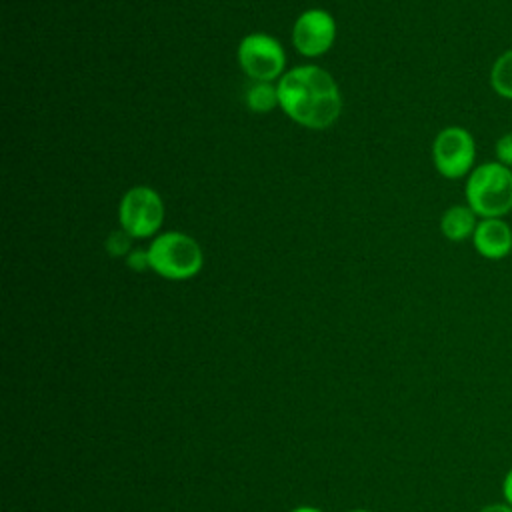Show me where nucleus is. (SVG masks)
<instances>
[{"mask_svg": "<svg viewBox=\"0 0 512 512\" xmlns=\"http://www.w3.org/2000/svg\"><path fill=\"white\" fill-rule=\"evenodd\" d=\"M278 108L298 126L330 128L342 112V94L330 72L316 64L294 66L276 82Z\"/></svg>", "mask_w": 512, "mask_h": 512, "instance_id": "nucleus-1", "label": "nucleus"}, {"mask_svg": "<svg viewBox=\"0 0 512 512\" xmlns=\"http://www.w3.org/2000/svg\"><path fill=\"white\" fill-rule=\"evenodd\" d=\"M464 200L478 218H504L512 212V168L498 160L478 164L466 178Z\"/></svg>", "mask_w": 512, "mask_h": 512, "instance_id": "nucleus-2", "label": "nucleus"}, {"mask_svg": "<svg viewBox=\"0 0 512 512\" xmlns=\"http://www.w3.org/2000/svg\"><path fill=\"white\" fill-rule=\"evenodd\" d=\"M148 258L150 270L176 282L194 278L204 266V252L200 244L192 236L176 230L154 236L148 246Z\"/></svg>", "mask_w": 512, "mask_h": 512, "instance_id": "nucleus-3", "label": "nucleus"}, {"mask_svg": "<svg viewBox=\"0 0 512 512\" xmlns=\"http://www.w3.org/2000/svg\"><path fill=\"white\" fill-rule=\"evenodd\" d=\"M236 58L252 82H276L286 72L284 46L266 32L246 34L238 44Z\"/></svg>", "mask_w": 512, "mask_h": 512, "instance_id": "nucleus-4", "label": "nucleus"}, {"mask_svg": "<svg viewBox=\"0 0 512 512\" xmlns=\"http://www.w3.org/2000/svg\"><path fill=\"white\" fill-rule=\"evenodd\" d=\"M432 162L448 180L468 178L476 168V140L464 126H446L432 140Z\"/></svg>", "mask_w": 512, "mask_h": 512, "instance_id": "nucleus-5", "label": "nucleus"}, {"mask_svg": "<svg viewBox=\"0 0 512 512\" xmlns=\"http://www.w3.org/2000/svg\"><path fill=\"white\" fill-rule=\"evenodd\" d=\"M120 228L132 238L158 236L164 222V202L150 186H132L118 206Z\"/></svg>", "mask_w": 512, "mask_h": 512, "instance_id": "nucleus-6", "label": "nucleus"}, {"mask_svg": "<svg viewBox=\"0 0 512 512\" xmlns=\"http://www.w3.org/2000/svg\"><path fill=\"white\" fill-rule=\"evenodd\" d=\"M336 34V20L328 10L308 8L296 18L292 26V44L298 54L306 58H318L332 48Z\"/></svg>", "mask_w": 512, "mask_h": 512, "instance_id": "nucleus-7", "label": "nucleus"}, {"mask_svg": "<svg viewBox=\"0 0 512 512\" xmlns=\"http://www.w3.org/2000/svg\"><path fill=\"white\" fill-rule=\"evenodd\" d=\"M472 246L486 260H502L512 254V226L506 218H480Z\"/></svg>", "mask_w": 512, "mask_h": 512, "instance_id": "nucleus-8", "label": "nucleus"}, {"mask_svg": "<svg viewBox=\"0 0 512 512\" xmlns=\"http://www.w3.org/2000/svg\"><path fill=\"white\" fill-rule=\"evenodd\" d=\"M478 216L476 212L464 202V204H454L446 208L440 216V232L446 240L450 242H464L472 240L474 230L478 226Z\"/></svg>", "mask_w": 512, "mask_h": 512, "instance_id": "nucleus-9", "label": "nucleus"}, {"mask_svg": "<svg viewBox=\"0 0 512 512\" xmlns=\"http://www.w3.org/2000/svg\"><path fill=\"white\" fill-rule=\"evenodd\" d=\"M488 80L496 96L504 100H512V48L496 56V60L492 62Z\"/></svg>", "mask_w": 512, "mask_h": 512, "instance_id": "nucleus-10", "label": "nucleus"}, {"mask_svg": "<svg viewBox=\"0 0 512 512\" xmlns=\"http://www.w3.org/2000/svg\"><path fill=\"white\" fill-rule=\"evenodd\" d=\"M246 104L252 112H270L278 106V86L274 82H254L246 92Z\"/></svg>", "mask_w": 512, "mask_h": 512, "instance_id": "nucleus-11", "label": "nucleus"}, {"mask_svg": "<svg viewBox=\"0 0 512 512\" xmlns=\"http://www.w3.org/2000/svg\"><path fill=\"white\" fill-rule=\"evenodd\" d=\"M130 240H132V236H128L122 228L114 230L106 238V252L110 256H128L130 250H132L130 248Z\"/></svg>", "mask_w": 512, "mask_h": 512, "instance_id": "nucleus-12", "label": "nucleus"}, {"mask_svg": "<svg viewBox=\"0 0 512 512\" xmlns=\"http://www.w3.org/2000/svg\"><path fill=\"white\" fill-rule=\"evenodd\" d=\"M496 160L508 168H512V132L502 134L494 144Z\"/></svg>", "mask_w": 512, "mask_h": 512, "instance_id": "nucleus-13", "label": "nucleus"}, {"mask_svg": "<svg viewBox=\"0 0 512 512\" xmlns=\"http://www.w3.org/2000/svg\"><path fill=\"white\" fill-rule=\"evenodd\" d=\"M126 264H128V268H132V270H136V272L150 270L148 248H146V250H142V248H132L130 254L126 256Z\"/></svg>", "mask_w": 512, "mask_h": 512, "instance_id": "nucleus-14", "label": "nucleus"}, {"mask_svg": "<svg viewBox=\"0 0 512 512\" xmlns=\"http://www.w3.org/2000/svg\"><path fill=\"white\" fill-rule=\"evenodd\" d=\"M502 492H504V498L506 502L512 506V468L508 470L506 478H504V484H502Z\"/></svg>", "mask_w": 512, "mask_h": 512, "instance_id": "nucleus-15", "label": "nucleus"}, {"mask_svg": "<svg viewBox=\"0 0 512 512\" xmlns=\"http://www.w3.org/2000/svg\"><path fill=\"white\" fill-rule=\"evenodd\" d=\"M478 512H512V506L510 504H490V506L480 508Z\"/></svg>", "mask_w": 512, "mask_h": 512, "instance_id": "nucleus-16", "label": "nucleus"}, {"mask_svg": "<svg viewBox=\"0 0 512 512\" xmlns=\"http://www.w3.org/2000/svg\"><path fill=\"white\" fill-rule=\"evenodd\" d=\"M292 512H322V510H318V508H314V506H298V508H294Z\"/></svg>", "mask_w": 512, "mask_h": 512, "instance_id": "nucleus-17", "label": "nucleus"}, {"mask_svg": "<svg viewBox=\"0 0 512 512\" xmlns=\"http://www.w3.org/2000/svg\"><path fill=\"white\" fill-rule=\"evenodd\" d=\"M350 512H370V510H350Z\"/></svg>", "mask_w": 512, "mask_h": 512, "instance_id": "nucleus-18", "label": "nucleus"}]
</instances>
